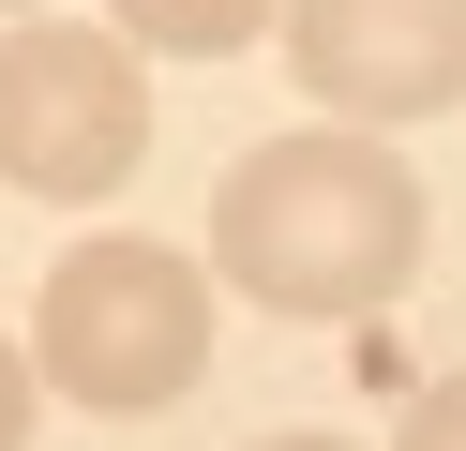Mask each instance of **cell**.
<instances>
[{
  "mask_svg": "<svg viewBox=\"0 0 466 451\" xmlns=\"http://www.w3.org/2000/svg\"><path fill=\"white\" fill-rule=\"evenodd\" d=\"M391 451H466V376H421V391H406Z\"/></svg>",
  "mask_w": 466,
  "mask_h": 451,
  "instance_id": "obj_6",
  "label": "cell"
},
{
  "mask_svg": "<svg viewBox=\"0 0 466 451\" xmlns=\"http://www.w3.org/2000/svg\"><path fill=\"white\" fill-rule=\"evenodd\" d=\"M211 271L256 301V316H391L406 271H421V166L376 136H346V120H316V136H256L241 166H226L211 196Z\"/></svg>",
  "mask_w": 466,
  "mask_h": 451,
  "instance_id": "obj_1",
  "label": "cell"
},
{
  "mask_svg": "<svg viewBox=\"0 0 466 451\" xmlns=\"http://www.w3.org/2000/svg\"><path fill=\"white\" fill-rule=\"evenodd\" d=\"M271 46L346 136L466 106V0H271Z\"/></svg>",
  "mask_w": 466,
  "mask_h": 451,
  "instance_id": "obj_4",
  "label": "cell"
},
{
  "mask_svg": "<svg viewBox=\"0 0 466 451\" xmlns=\"http://www.w3.org/2000/svg\"><path fill=\"white\" fill-rule=\"evenodd\" d=\"M121 46H166V60H241L271 46V0H106Z\"/></svg>",
  "mask_w": 466,
  "mask_h": 451,
  "instance_id": "obj_5",
  "label": "cell"
},
{
  "mask_svg": "<svg viewBox=\"0 0 466 451\" xmlns=\"http://www.w3.org/2000/svg\"><path fill=\"white\" fill-rule=\"evenodd\" d=\"M256 451H346V436H256Z\"/></svg>",
  "mask_w": 466,
  "mask_h": 451,
  "instance_id": "obj_8",
  "label": "cell"
},
{
  "mask_svg": "<svg viewBox=\"0 0 466 451\" xmlns=\"http://www.w3.org/2000/svg\"><path fill=\"white\" fill-rule=\"evenodd\" d=\"M136 166H151V76L121 30H76V15L0 30V180L46 210H91Z\"/></svg>",
  "mask_w": 466,
  "mask_h": 451,
  "instance_id": "obj_3",
  "label": "cell"
},
{
  "mask_svg": "<svg viewBox=\"0 0 466 451\" xmlns=\"http://www.w3.org/2000/svg\"><path fill=\"white\" fill-rule=\"evenodd\" d=\"M0 15H31V0H0Z\"/></svg>",
  "mask_w": 466,
  "mask_h": 451,
  "instance_id": "obj_9",
  "label": "cell"
},
{
  "mask_svg": "<svg viewBox=\"0 0 466 451\" xmlns=\"http://www.w3.org/2000/svg\"><path fill=\"white\" fill-rule=\"evenodd\" d=\"M211 361V271L181 241H76L31 301V391H76L91 421H151Z\"/></svg>",
  "mask_w": 466,
  "mask_h": 451,
  "instance_id": "obj_2",
  "label": "cell"
},
{
  "mask_svg": "<svg viewBox=\"0 0 466 451\" xmlns=\"http://www.w3.org/2000/svg\"><path fill=\"white\" fill-rule=\"evenodd\" d=\"M31 406H46V391H31V346H0V451H31Z\"/></svg>",
  "mask_w": 466,
  "mask_h": 451,
  "instance_id": "obj_7",
  "label": "cell"
}]
</instances>
